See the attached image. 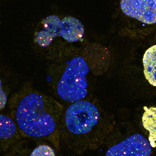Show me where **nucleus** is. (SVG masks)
<instances>
[{"label":"nucleus","instance_id":"nucleus-1","mask_svg":"<svg viewBox=\"0 0 156 156\" xmlns=\"http://www.w3.org/2000/svg\"><path fill=\"white\" fill-rule=\"evenodd\" d=\"M62 107L49 96L31 92L18 100L14 120L24 138L41 139L60 149Z\"/></svg>","mask_w":156,"mask_h":156},{"label":"nucleus","instance_id":"nucleus-2","mask_svg":"<svg viewBox=\"0 0 156 156\" xmlns=\"http://www.w3.org/2000/svg\"><path fill=\"white\" fill-rule=\"evenodd\" d=\"M99 120V110L93 104L84 100L73 103L60 119V143L77 155L94 149L100 137L95 128Z\"/></svg>","mask_w":156,"mask_h":156},{"label":"nucleus","instance_id":"nucleus-3","mask_svg":"<svg viewBox=\"0 0 156 156\" xmlns=\"http://www.w3.org/2000/svg\"><path fill=\"white\" fill-rule=\"evenodd\" d=\"M89 70L87 63L82 57L72 58L58 83L57 92L59 96L71 103L84 99L88 93L86 76Z\"/></svg>","mask_w":156,"mask_h":156},{"label":"nucleus","instance_id":"nucleus-4","mask_svg":"<svg viewBox=\"0 0 156 156\" xmlns=\"http://www.w3.org/2000/svg\"><path fill=\"white\" fill-rule=\"evenodd\" d=\"M152 149L149 140L136 134L111 147L105 156H150Z\"/></svg>","mask_w":156,"mask_h":156},{"label":"nucleus","instance_id":"nucleus-5","mask_svg":"<svg viewBox=\"0 0 156 156\" xmlns=\"http://www.w3.org/2000/svg\"><path fill=\"white\" fill-rule=\"evenodd\" d=\"M121 7L127 16L147 24L156 23V0H121Z\"/></svg>","mask_w":156,"mask_h":156},{"label":"nucleus","instance_id":"nucleus-6","mask_svg":"<svg viewBox=\"0 0 156 156\" xmlns=\"http://www.w3.org/2000/svg\"><path fill=\"white\" fill-rule=\"evenodd\" d=\"M1 149L5 152L17 144L18 142L24 138L18 129L14 120L10 117L1 115Z\"/></svg>","mask_w":156,"mask_h":156},{"label":"nucleus","instance_id":"nucleus-7","mask_svg":"<svg viewBox=\"0 0 156 156\" xmlns=\"http://www.w3.org/2000/svg\"><path fill=\"white\" fill-rule=\"evenodd\" d=\"M85 29L81 22L75 17L67 16L61 20L60 36L69 42L79 41L83 37Z\"/></svg>","mask_w":156,"mask_h":156},{"label":"nucleus","instance_id":"nucleus-8","mask_svg":"<svg viewBox=\"0 0 156 156\" xmlns=\"http://www.w3.org/2000/svg\"><path fill=\"white\" fill-rule=\"evenodd\" d=\"M143 64L145 78L151 85L156 86V45L146 51Z\"/></svg>","mask_w":156,"mask_h":156},{"label":"nucleus","instance_id":"nucleus-9","mask_svg":"<svg viewBox=\"0 0 156 156\" xmlns=\"http://www.w3.org/2000/svg\"><path fill=\"white\" fill-rule=\"evenodd\" d=\"M144 112L142 118L145 129L149 132L148 140L152 147H156V107L144 106Z\"/></svg>","mask_w":156,"mask_h":156},{"label":"nucleus","instance_id":"nucleus-10","mask_svg":"<svg viewBox=\"0 0 156 156\" xmlns=\"http://www.w3.org/2000/svg\"><path fill=\"white\" fill-rule=\"evenodd\" d=\"M42 23L44 28L50 34L53 39L60 36L61 20L58 16H49L44 19Z\"/></svg>","mask_w":156,"mask_h":156},{"label":"nucleus","instance_id":"nucleus-11","mask_svg":"<svg viewBox=\"0 0 156 156\" xmlns=\"http://www.w3.org/2000/svg\"><path fill=\"white\" fill-rule=\"evenodd\" d=\"M28 156H56V154L51 146L42 144L35 147Z\"/></svg>","mask_w":156,"mask_h":156},{"label":"nucleus","instance_id":"nucleus-12","mask_svg":"<svg viewBox=\"0 0 156 156\" xmlns=\"http://www.w3.org/2000/svg\"><path fill=\"white\" fill-rule=\"evenodd\" d=\"M7 97L5 93L2 89V82L1 81V109L2 110L6 103Z\"/></svg>","mask_w":156,"mask_h":156}]
</instances>
